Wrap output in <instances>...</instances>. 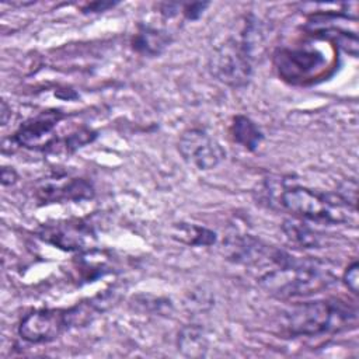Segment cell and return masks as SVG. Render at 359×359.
<instances>
[{
    "label": "cell",
    "mask_w": 359,
    "mask_h": 359,
    "mask_svg": "<svg viewBox=\"0 0 359 359\" xmlns=\"http://www.w3.org/2000/svg\"><path fill=\"white\" fill-rule=\"evenodd\" d=\"M259 286L278 299L306 297L328 289L337 280L325 261L293 257L280 250L273 264L261 271Z\"/></svg>",
    "instance_id": "obj_1"
},
{
    "label": "cell",
    "mask_w": 359,
    "mask_h": 359,
    "mask_svg": "<svg viewBox=\"0 0 359 359\" xmlns=\"http://www.w3.org/2000/svg\"><path fill=\"white\" fill-rule=\"evenodd\" d=\"M358 310L341 299L297 303L280 314V330L289 337H320L353 330Z\"/></svg>",
    "instance_id": "obj_2"
},
{
    "label": "cell",
    "mask_w": 359,
    "mask_h": 359,
    "mask_svg": "<svg viewBox=\"0 0 359 359\" xmlns=\"http://www.w3.org/2000/svg\"><path fill=\"white\" fill-rule=\"evenodd\" d=\"M111 302L109 293H102L70 307L32 310L20 321L18 335L29 344L52 342L69 330L91 323L108 309Z\"/></svg>",
    "instance_id": "obj_3"
},
{
    "label": "cell",
    "mask_w": 359,
    "mask_h": 359,
    "mask_svg": "<svg viewBox=\"0 0 359 359\" xmlns=\"http://www.w3.org/2000/svg\"><path fill=\"white\" fill-rule=\"evenodd\" d=\"M278 205L299 220L320 224H344L352 220L355 209L337 192H323L302 185H283Z\"/></svg>",
    "instance_id": "obj_4"
},
{
    "label": "cell",
    "mask_w": 359,
    "mask_h": 359,
    "mask_svg": "<svg viewBox=\"0 0 359 359\" xmlns=\"http://www.w3.org/2000/svg\"><path fill=\"white\" fill-rule=\"evenodd\" d=\"M208 70L217 81L231 88H244L252 77V57L240 39L227 38L213 48Z\"/></svg>",
    "instance_id": "obj_5"
},
{
    "label": "cell",
    "mask_w": 359,
    "mask_h": 359,
    "mask_svg": "<svg viewBox=\"0 0 359 359\" xmlns=\"http://www.w3.org/2000/svg\"><path fill=\"white\" fill-rule=\"evenodd\" d=\"M38 237L56 248L76 252L94 248L93 245L97 241L93 226L81 219H66L42 224L38 229Z\"/></svg>",
    "instance_id": "obj_6"
},
{
    "label": "cell",
    "mask_w": 359,
    "mask_h": 359,
    "mask_svg": "<svg viewBox=\"0 0 359 359\" xmlns=\"http://www.w3.org/2000/svg\"><path fill=\"white\" fill-rule=\"evenodd\" d=\"M178 151L189 165L203 171L217 167L226 158L222 144L201 128H189L181 133Z\"/></svg>",
    "instance_id": "obj_7"
},
{
    "label": "cell",
    "mask_w": 359,
    "mask_h": 359,
    "mask_svg": "<svg viewBox=\"0 0 359 359\" xmlns=\"http://www.w3.org/2000/svg\"><path fill=\"white\" fill-rule=\"evenodd\" d=\"M63 118L65 114L59 109L42 111L22 122L10 140L15 146L24 149L49 151L57 139V136L53 135V130Z\"/></svg>",
    "instance_id": "obj_8"
},
{
    "label": "cell",
    "mask_w": 359,
    "mask_h": 359,
    "mask_svg": "<svg viewBox=\"0 0 359 359\" xmlns=\"http://www.w3.org/2000/svg\"><path fill=\"white\" fill-rule=\"evenodd\" d=\"M223 248L229 261L261 271L273 262L279 250L250 234L230 236L223 243Z\"/></svg>",
    "instance_id": "obj_9"
},
{
    "label": "cell",
    "mask_w": 359,
    "mask_h": 359,
    "mask_svg": "<svg viewBox=\"0 0 359 359\" xmlns=\"http://www.w3.org/2000/svg\"><path fill=\"white\" fill-rule=\"evenodd\" d=\"M36 199L41 203H63L93 199L94 187L86 178H70L63 182H48L36 189Z\"/></svg>",
    "instance_id": "obj_10"
},
{
    "label": "cell",
    "mask_w": 359,
    "mask_h": 359,
    "mask_svg": "<svg viewBox=\"0 0 359 359\" xmlns=\"http://www.w3.org/2000/svg\"><path fill=\"white\" fill-rule=\"evenodd\" d=\"M171 42L172 38L170 32L149 24H139L136 32L130 38L132 49L136 53L147 57L160 56Z\"/></svg>",
    "instance_id": "obj_11"
},
{
    "label": "cell",
    "mask_w": 359,
    "mask_h": 359,
    "mask_svg": "<svg viewBox=\"0 0 359 359\" xmlns=\"http://www.w3.org/2000/svg\"><path fill=\"white\" fill-rule=\"evenodd\" d=\"M276 60L279 72L287 79H294L316 67L321 62V55L307 50H282Z\"/></svg>",
    "instance_id": "obj_12"
},
{
    "label": "cell",
    "mask_w": 359,
    "mask_h": 359,
    "mask_svg": "<svg viewBox=\"0 0 359 359\" xmlns=\"http://www.w3.org/2000/svg\"><path fill=\"white\" fill-rule=\"evenodd\" d=\"M171 237L191 247H210L217 241V234L199 224L180 222L171 226Z\"/></svg>",
    "instance_id": "obj_13"
},
{
    "label": "cell",
    "mask_w": 359,
    "mask_h": 359,
    "mask_svg": "<svg viewBox=\"0 0 359 359\" xmlns=\"http://www.w3.org/2000/svg\"><path fill=\"white\" fill-rule=\"evenodd\" d=\"M230 135L236 143L248 151L257 150L264 140V133L258 125L251 118L241 114L233 116L230 123Z\"/></svg>",
    "instance_id": "obj_14"
},
{
    "label": "cell",
    "mask_w": 359,
    "mask_h": 359,
    "mask_svg": "<svg viewBox=\"0 0 359 359\" xmlns=\"http://www.w3.org/2000/svg\"><path fill=\"white\" fill-rule=\"evenodd\" d=\"M177 346L178 351H181L185 356H205L208 351V338L203 328L196 324L182 327L177 337Z\"/></svg>",
    "instance_id": "obj_15"
},
{
    "label": "cell",
    "mask_w": 359,
    "mask_h": 359,
    "mask_svg": "<svg viewBox=\"0 0 359 359\" xmlns=\"http://www.w3.org/2000/svg\"><path fill=\"white\" fill-rule=\"evenodd\" d=\"M80 254L81 257L77 261L76 269L79 271L80 279H83L84 282H93L94 279L111 272L108 259L98 250L91 248Z\"/></svg>",
    "instance_id": "obj_16"
},
{
    "label": "cell",
    "mask_w": 359,
    "mask_h": 359,
    "mask_svg": "<svg viewBox=\"0 0 359 359\" xmlns=\"http://www.w3.org/2000/svg\"><path fill=\"white\" fill-rule=\"evenodd\" d=\"M282 230L286 234L287 240L303 248H318L321 243L320 234L309 227L306 223L299 220H285Z\"/></svg>",
    "instance_id": "obj_17"
},
{
    "label": "cell",
    "mask_w": 359,
    "mask_h": 359,
    "mask_svg": "<svg viewBox=\"0 0 359 359\" xmlns=\"http://www.w3.org/2000/svg\"><path fill=\"white\" fill-rule=\"evenodd\" d=\"M342 280H344L345 286H346L353 294H358V290H359V264H358V261H353V262L344 271Z\"/></svg>",
    "instance_id": "obj_18"
},
{
    "label": "cell",
    "mask_w": 359,
    "mask_h": 359,
    "mask_svg": "<svg viewBox=\"0 0 359 359\" xmlns=\"http://www.w3.org/2000/svg\"><path fill=\"white\" fill-rule=\"evenodd\" d=\"M209 7V1H192L182 4L181 13L189 21H196L202 17L205 10Z\"/></svg>",
    "instance_id": "obj_19"
},
{
    "label": "cell",
    "mask_w": 359,
    "mask_h": 359,
    "mask_svg": "<svg viewBox=\"0 0 359 359\" xmlns=\"http://www.w3.org/2000/svg\"><path fill=\"white\" fill-rule=\"evenodd\" d=\"M116 3L112 1H94V3H88L83 7V13H100V11H105L109 7H114Z\"/></svg>",
    "instance_id": "obj_20"
},
{
    "label": "cell",
    "mask_w": 359,
    "mask_h": 359,
    "mask_svg": "<svg viewBox=\"0 0 359 359\" xmlns=\"http://www.w3.org/2000/svg\"><path fill=\"white\" fill-rule=\"evenodd\" d=\"M17 180H18V174H17V171H15L13 167L4 165V167L1 168V184H3L4 187L15 184Z\"/></svg>",
    "instance_id": "obj_21"
},
{
    "label": "cell",
    "mask_w": 359,
    "mask_h": 359,
    "mask_svg": "<svg viewBox=\"0 0 359 359\" xmlns=\"http://www.w3.org/2000/svg\"><path fill=\"white\" fill-rule=\"evenodd\" d=\"M180 4L178 3H161L158 4V8H160V13L165 17V18H171L174 17L178 10H180Z\"/></svg>",
    "instance_id": "obj_22"
},
{
    "label": "cell",
    "mask_w": 359,
    "mask_h": 359,
    "mask_svg": "<svg viewBox=\"0 0 359 359\" xmlns=\"http://www.w3.org/2000/svg\"><path fill=\"white\" fill-rule=\"evenodd\" d=\"M8 116H11V108L7 105V102L3 100L1 101V125H7Z\"/></svg>",
    "instance_id": "obj_23"
}]
</instances>
